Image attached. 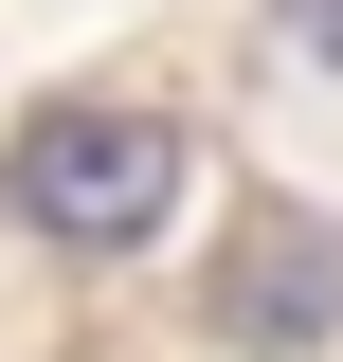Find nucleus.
I'll return each mask as SVG.
<instances>
[{
    "mask_svg": "<svg viewBox=\"0 0 343 362\" xmlns=\"http://www.w3.org/2000/svg\"><path fill=\"white\" fill-rule=\"evenodd\" d=\"M271 54H307V73H343V0H289V18H271Z\"/></svg>",
    "mask_w": 343,
    "mask_h": 362,
    "instance_id": "7ed1b4c3",
    "label": "nucleus"
},
{
    "mask_svg": "<svg viewBox=\"0 0 343 362\" xmlns=\"http://www.w3.org/2000/svg\"><path fill=\"white\" fill-rule=\"evenodd\" d=\"M0 199L73 254H145L181 218V127L163 109H37V127L0 145Z\"/></svg>",
    "mask_w": 343,
    "mask_h": 362,
    "instance_id": "f257e3e1",
    "label": "nucleus"
},
{
    "mask_svg": "<svg viewBox=\"0 0 343 362\" xmlns=\"http://www.w3.org/2000/svg\"><path fill=\"white\" fill-rule=\"evenodd\" d=\"M217 326H235V344H253V362H307V344H325V326H343V235L271 199V218L235 235V272H217Z\"/></svg>",
    "mask_w": 343,
    "mask_h": 362,
    "instance_id": "f03ea898",
    "label": "nucleus"
}]
</instances>
